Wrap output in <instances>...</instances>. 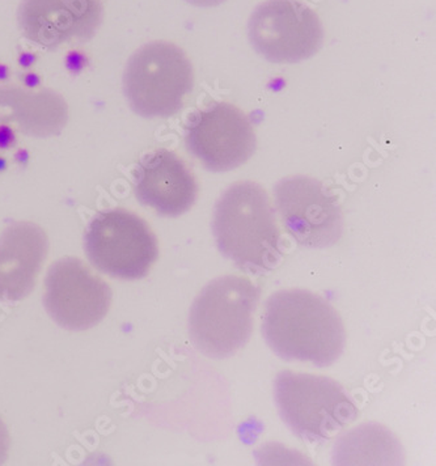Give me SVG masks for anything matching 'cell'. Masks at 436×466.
<instances>
[{"label": "cell", "instance_id": "cell-6", "mask_svg": "<svg viewBox=\"0 0 436 466\" xmlns=\"http://www.w3.org/2000/svg\"><path fill=\"white\" fill-rule=\"evenodd\" d=\"M85 247L92 265L113 278H145L159 255L147 223L125 208L98 212L86 227Z\"/></svg>", "mask_w": 436, "mask_h": 466}, {"label": "cell", "instance_id": "cell-13", "mask_svg": "<svg viewBox=\"0 0 436 466\" xmlns=\"http://www.w3.org/2000/svg\"><path fill=\"white\" fill-rule=\"evenodd\" d=\"M49 238L32 222L12 223L0 236V300L20 301L35 289Z\"/></svg>", "mask_w": 436, "mask_h": 466}, {"label": "cell", "instance_id": "cell-17", "mask_svg": "<svg viewBox=\"0 0 436 466\" xmlns=\"http://www.w3.org/2000/svg\"><path fill=\"white\" fill-rule=\"evenodd\" d=\"M16 142L14 130L8 125H0V148L7 149Z\"/></svg>", "mask_w": 436, "mask_h": 466}, {"label": "cell", "instance_id": "cell-10", "mask_svg": "<svg viewBox=\"0 0 436 466\" xmlns=\"http://www.w3.org/2000/svg\"><path fill=\"white\" fill-rule=\"evenodd\" d=\"M274 194L283 223L299 244L328 248L340 240L342 211L336 197L321 182L307 176H294L278 182Z\"/></svg>", "mask_w": 436, "mask_h": 466}, {"label": "cell", "instance_id": "cell-1", "mask_svg": "<svg viewBox=\"0 0 436 466\" xmlns=\"http://www.w3.org/2000/svg\"><path fill=\"white\" fill-rule=\"evenodd\" d=\"M262 334L282 360L310 361L318 367L339 360L346 340L339 312L306 289H285L268 299Z\"/></svg>", "mask_w": 436, "mask_h": 466}, {"label": "cell", "instance_id": "cell-4", "mask_svg": "<svg viewBox=\"0 0 436 466\" xmlns=\"http://www.w3.org/2000/svg\"><path fill=\"white\" fill-rule=\"evenodd\" d=\"M193 86V66L187 54L166 41L143 45L125 68V97L131 109L145 118L176 115Z\"/></svg>", "mask_w": 436, "mask_h": 466}, {"label": "cell", "instance_id": "cell-9", "mask_svg": "<svg viewBox=\"0 0 436 466\" xmlns=\"http://www.w3.org/2000/svg\"><path fill=\"white\" fill-rule=\"evenodd\" d=\"M188 149L206 169L228 172L243 166L256 151L252 122L238 107L218 103L190 119L185 134Z\"/></svg>", "mask_w": 436, "mask_h": 466}, {"label": "cell", "instance_id": "cell-8", "mask_svg": "<svg viewBox=\"0 0 436 466\" xmlns=\"http://www.w3.org/2000/svg\"><path fill=\"white\" fill-rule=\"evenodd\" d=\"M44 304L59 327L88 330L106 319L112 304V289L82 259L66 257L47 270Z\"/></svg>", "mask_w": 436, "mask_h": 466}, {"label": "cell", "instance_id": "cell-18", "mask_svg": "<svg viewBox=\"0 0 436 466\" xmlns=\"http://www.w3.org/2000/svg\"><path fill=\"white\" fill-rule=\"evenodd\" d=\"M190 5H197V7H217L222 5L226 0H187Z\"/></svg>", "mask_w": 436, "mask_h": 466}, {"label": "cell", "instance_id": "cell-19", "mask_svg": "<svg viewBox=\"0 0 436 466\" xmlns=\"http://www.w3.org/2000/svg\"><path fill=\"white\" fill-rule=\"evenodd\" d=\"M24 83L28 86H37L38 83H40V77L35 74H26L25 77H24Z\"/></svg>", "mask_w": 436, "mask_h": 466}, {"label": "cell", "instance_id": "cell-5", "mask_svg": "<svg viewBox=\"0 0 436 466\" xmlns=\"http://www.w3.org/2000/svg\"><path fill=\"white\" fill-rule=\"evenodd\" d=\"M274 396L283 422L309 441H327L358 417L342 385L325 376L280 372Z\"/></svg>", "mask_w": 436, "mask_h": 466}, {"label": "cell", "instance_id": "cell-16", "mask_svg": "<svg viewBox=\"0 0 436 466\" xmlns=\"http://www.w3.org/2000/svg\"><path fill=\"white\" fill-rule=\"evenodd\" d=\"M66 66L71 73H80L86 66V58L82 54L73 52L66 58Z\"/></svg>", "mask_w": 436, "mask_h": 466}, {"label": "cell", "instance_id": "cell-12", "mask_svg": "<svg viewBox=\"0 0 436 466\" xmlns=\"http://www.w3.org/2000/svg\"><path fill=\"white\" fill-rule=\"evenodd\" d=\"M134 190L143 205L163 217H180L194 205L196 177L187 164L168 149L149 152L134 170Z\"/></svg>", "mask_w": 436, "mask_h": 466}, {"label": "cell", "instance_id": "cell-2", "mask_svg": "<svg viewBox=\"0 0 436 466\" xmlns=\"http://www.w3.org/2000/svg\"><path fill=\"white\" fill-rule=\"evenodd\" d=\"M213 232L218 248L238 268L270 271L280 261V232L264 187L236 182L215 205Z\"/></svg>", "mask_w": 436, "mask_h": 466}, {"label": "cell", "instance_id": "cell-11", "mask_svg": "<svg viewBox=\"0 0 436 466\" xmlns=\"http://www.w3.org/2000/svg\"><path fill=\"white\" fill-rule=\"evenodd\" d=\"M103 17L100 0H22L17 10L24 37L45 49L91 40Z\"/></svg>", "mask_w": 436, "mask_h": 466}, {"label": "cell", "instance_id": "cell-15", "mask_svg": "<svg viewBox=\"0 0 436 466\" xmlns=\"http://www.w3.org/2000/svg\"><path fill=\"white\" fill-rule=\"evenodd\" d=\"M8 451H10V434H8L7 427L0 418V465L7 461Z\"/></svg>", "mask_w": 436, "mask_h": 466}, {"label": "cell", "instance_id": "cell-20", "mask_svg": "<svg viewBox=\"0 0 436 466\" xmlns=\"http://www.w3.org/2000/svg\"><path fill=\"white\" fill-rule=\"evenodd\" d=\"M7 77V68L5 66H0V79H5Z\"/></svg>", "mask_w": 436, "mask_h": 466}, {"label": "cell", "instance_id": "cell-7", "mask_svg": "<svg viewBox=\"0 0 436 466\" xmlns=\"http://www.w3.org/2000/svg\"><path fill=\"white\" fill-rule=\"evenodd\" d=\"M248 35L256 52L273 64H298L321 49L318 14L299 0H267L253 11Z\"/></svg>", "mask_w": 436, "mask_h": 466}, {"label": "cell", "instance_id": "cell-14", "mask_svg": "<svg viewBox=\"0 0 436 466\" xmlns=\"http://www.w3.org/2000/svg\"><path fill=\"white\" fill-rule=\"evenodd\" d=\"M68 121L65 97L53 89L0 86V125H15L33 138L59 136Z\"/></svg>", "mask_w": 436, "mask_h": 466}, {"label": "cell", "instance_id": "cell-3", "mask_svg": "<svg viewBox=\"0 0 436 466\" xmlns=\"http://www.w3.org/2000/svg\"><path fill=\"white\" fill-rule=\"evenodd\" d=\"M259 289L244 277L217 278L190 308L189 334L196 349L213 360L234 357L250 339Z\"/></svg>", "mask_w": 436, "mask_h": 466}]
</instances>
